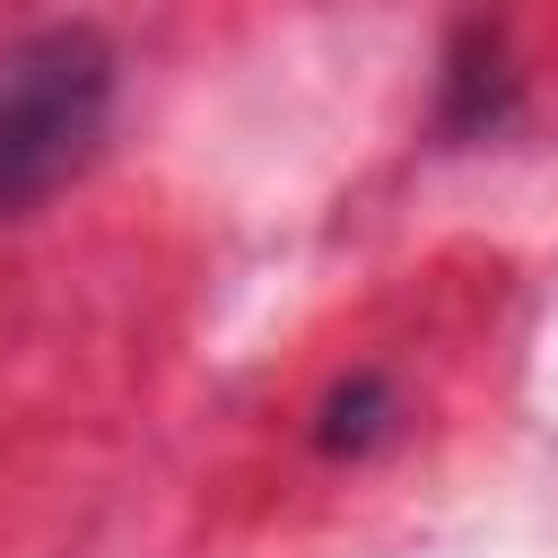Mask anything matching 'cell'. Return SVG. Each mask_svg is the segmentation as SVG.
<instances>
[{"label":"cell","mask_w":558,"mask_h":558,"mask_svg":"<svg viewBox=\"0 0 558 558\" xmlns=\"http://www.w3.org/2000/svg\"><path fill=\"white\" fill-rule=\"evenodd\" d=\"M113 122V44L87 17L0 35V227L35 218Z\"/></svg>","instance_id":"6da1fadb"},{"label":"cell","mask_w":558,"mask_h":558,"mask_svg":"<svg viewBox=\"0 0 558 558\" xmlns=\"http://www.w3.org/2000/svg\"><path fill=\"white\" fill-rule=\"evenodd\" d=\"M384 427H392V392H384V375H349V384L323 401L314 445H323V453H366Z\"/></svg>","instance_id":"7a4b0ae2"}]
</instances>
